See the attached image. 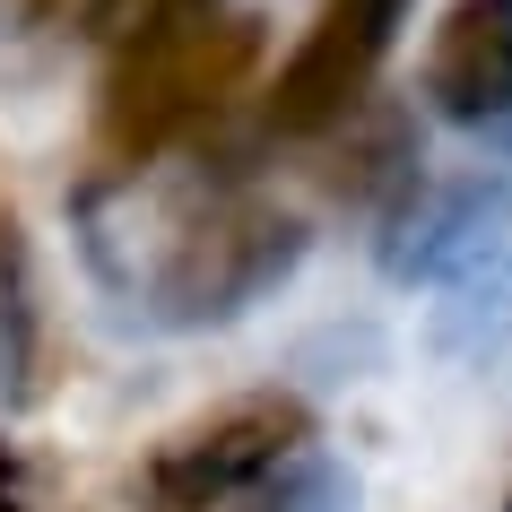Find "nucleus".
Masks as SVG:
<instances>
[{
	"mask_svg": "<svg viewBox=\"0 0 512 512\" xmlns=\"http://www.w3.org/2000/svg\"><path fill=\"white\" fill-rule=\"evenodd\" d=\"M261 61V27L200 0L174 18H148L122 44H105V79H96V157L113 174H148L157 157H174L183 139H200L217 113L252 87Z\"/></svg>",
	"mask_w": 512,
	"mask_h": 512,
	"instance_id": "obj_1",
	"label": "nucleus"
},
{
	"mask_svg": "<svg viewBox=\"0 0 512 512\" xmlns=\"http://www.w3.org/2000/svg\"><path fill=\"white\" fill-rule=\"evenodd\" d=\"M296 261V217L270 209L261 191H191L174 209V235H165V270H157V296L165 313H235L252 304L270 278H287Z\"/></svg>",
	"mask_w": 512,
	"mask_h": 512,
	"instance_id": "obj_2",
	"label": "nucleus"
},
{
	"mask_svg": "<svg viewBox=\"0 0 512 512\" xmlns=\"http://www.w3.org/2000/svg\"><path fill=\"white\" fill-rule=\"evenodd\" d=\"M313 443V408L296 391H252V400L209 408L148 460V504L157 512H226L287 469Z\"/></svg>",
	"mask_w": 512,
	"mask_h": 512,
	"instance_id": "obj_3",
	"label": "nucleus"
},
{
	"mask_svg": "<svg viewBox=\"0 0 512 512\" xmlns=\"http://www.w3.org/2000/svg\"><path fill=\"white\" fill-rule=\"evenodd\" d=\"M400 18H408V0H322L304 44L287 53V70L270 87V131L322 139L339 122H356L374 105V79L391 61V44H400Z\"/></svg>",
	"mask_w": 512,
	"mask_h": 512,
	"instance_id": "obj_4",
	"label": "nucleus"
},
{
	"mask_svg": "<svg viewBox=\"0 0 512 512\" xmlns=\"http://www.w3.org/2000/svg\"><path fill=\"white\" fill-rule=\"evenodd\" d=\"M426 105L443 122H504L512 113V0H452L426 35Z\"/></svg>",
	"mask_w": 512,
	"mask_h": 512,
	"instance_id": "obj_5",
	"label": "nucleus"
},
{
	"mask_svg": "<svg viewBox=\"0 0 512 512\" xmlns=\"http://www.w3.org/2000/svg\"><path fill=\"white\" fill-rule=\"evenodd\" d=\"M174 9H200V0H87V35H96V44H122L131 27L174 18Z\"/></svg>",
	"mask_w": 512,
	"mask_h": 512,
	"instance_id": "obj_6",
	"label": "nucleus"
},
{
	"mask_svg": "<svg viewBox=\"0 0 512 512\" xmlns=\"http://www.w3.org/2000/svg\"><path fill=\"white\" fill-rule=\"evenodd\" d=\"M9 9H18V18H53L61 0H9Z\"/></svg>",
	"mask_w": 512,
	"mask_h": 512,
	"instance_id": "obj_7",
	"label": "nucleus"
},
{
	"mask_svg": "<svg viewBox=\"0 0 512 512\" xmlns=\"http://www.w3.org/2000/svg\"><path fill=\"white\" fill-rule=\"evenodd\" d=\"M504 512H512V504H504Z\"/></svg>",
	"mask_w": 512,
	"mask_h": 512,
	"instance_id": "obj_8",
	"label": "nucleus"
}]
</instances>
